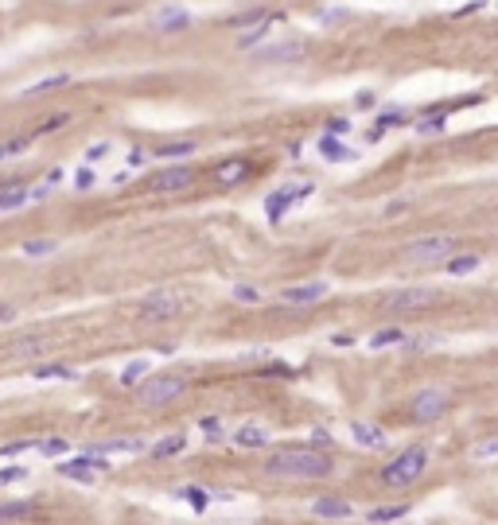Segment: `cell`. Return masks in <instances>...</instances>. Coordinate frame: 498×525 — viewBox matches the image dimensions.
I'll use <instances>...</instances> for the list:
<instances>
[{"label":"cell","instance_id":"obj_1","mask_svg":"<svg viewBox=\"0 0 498 525\" xmlns=\"http://www.w3.org/2000/svg\"><path fill=\"white\" fill-rule=\"evenodd\" d=\"M335 471L327 452L319 447H280L265 460V474L269 479H292V482H312V479H327Z\"/></svg>","mask_w":498,"mask_h":525},{"label":"cell","instance_id":"obj_2","mask_svg":"<svg viewBox=\"0 0 498 525\" xmlns=\"http://www.w3.org/2000/svg\"><path fill=\"white\" fill-rule=\"evenodd\" d=\"M425 471H428V447L413 444L381 467V482H386V487H409V482H417Z\"/></svg>","mask_w":498,"mask_h":525},{"label":"cell","instance_id":"obj_3","mask_svg":"<svg viewBox=\"0 0 498 525\" xmlns=\"http://www.w3.org/2000/svg\"><path fill=\"white\" fill-rule=\"evenodd\" d=\"M187 393V378L179 373H156V378H144V386L137 389V401L144 408H160V405H171Z\"/></svg>","mask_w":498,"mask_h":525},{"label":"cell","instance_id":"obj_4","mask_svg":"<svg viewBox=\"0 0 498 525\" xmlns=\"http://www.w3.org/2000/svg\"><path fill=\"white\" fill-rule=\"evenodd\" d=\"M452 253H455V238H447V233H425V238H413L405 245V261L409 265H433Z\"/></svg>","mask_w":498,"mask_h":525},{"label":"cell","instance_id":"obj_5","mask_svg":"<svg viewBox=\"0 0 498 525\" xmlns=\"http://www.w3.org/2000/svg\"><path fill=\"white\" fill-rule=\"evenodd\" d=\"M447 405H452V393L447 389H420V393H413V401H409V416L413 420H420V424H433L440 420V416L447 413Z\"/></svg>","mask_w":498,"mask_h":525},{"label":"cell","instance_id":"obj_6","mask_svg":"<svg viewBox=\"0 0 498 525\" xmlns=\"http://www.w3.org/2000/svg\"><path fill=\"white\" fill-rule=\"evenodd\" d=\"M187 307V299L179 296V292H156V296H148L144 304H140V319L144 323H168V319H179Z\"/></svg>","mask_w":498,"mask_h":525},{"label":"cell","instance_id":"obj_7","mask_svg":"<svg viewBox=\"0 0 498 525\" xmlns=\"http://www.w3.org/2000/svg\"><path fill=\"white\" fill-rule=\"evenodd\" d=\"M436 299H440L436 288L417 285V288H397V292H389V296H386V307H389V312H420V307L436 304Z\"/></svg>","mask_w":498,"mask_h":525},{"label":"cell","instance_id":"obj_8","mask_svg":"<svg viewBox=\"0 0 498 525\" xmlns=\"http://www.w3.org/2000/svg\"><path fill=\"white\" fill-rule=\"evenodd\" d=\"M191 183H195V168H187V164H176V168L156 171L152 179H148V191H156V195H176V191H187Z\"/></svg>","mask_w":498,"mask_h":525},{"label":"cell","instance_id":"obj_9","mask_svg":"<svg viewBox=\"0 0 498 525\" xmlns=\"http://www.w3.org/2000/svg\"><path fill=\"white\" fill-rule=\"evenodd\" d=\"M55 471L63 474V479H74V482H94V474H102V471H110V463L102 460V455H78V460H63V463H55Z\"/></svg>","mask_w":498,"mask_h":525},{"label":"cell","instance_id":"obj_10","mask_svg":"<svg viewBox=\"0 0 498 525\" xmlns=\"http://www.w3.org/2000/svg\"><path fill=\"white\" fill-rule=\"evenodd\" d=\"M308 195H312V183H300V187H285V191H272V195L265 198V214H269L272 222H280L296 203H304Z\"/></svg>","mask_w":498,"mask_h":525},{"label":"cell","instance_id":"obj_11","mask_svg":"<svg viewBox=\"0 0 498 525\" xmlns=\"http://www.w3.org/2000/svg\"><path fill=\"white\" fill-rule=\"evenodd\" d=\"M308 55V43L304 39H285V43L261 47V63H296V58Z\"/></svg>","mask_w":498,"mask_h":525},{"label":"cell","instance_id":"obj_12","mask_svg":"<svg viewBox=\"0 0 498 525\" xmlns=\"http://www.w3.org/2000/svg\"><path fill=\"white\" fill-rule=\"evenodd\" d=\"M327 296V285L323 280H315V285H292V288H285L280 292V304H315V299H323Z\"/></svg>","mask_w":498,"mask_h":525},{"label":"cell","instance_id":"obj_13","mask_svg":"<svg viewBox=\"0 0 498 525\" xmlns=\"http://www.w3.org/2000/svg\"><path fill=\"white\" fill-rule=\"evenodd\" d=\"M312 514H315V518H327V521H343V518H351V514H354V506L346 502V498H315Z\"/></svg>","mask_w":498,"mask_h":525},{"label":"cell","instance_id":"obj_14","mask_svg":"<svg viewBox=\"0 0 498 525\" xmlns=\"http://www.w3.org/2000/svg\"><path fill=\"white\" fill-rule=\"evenodd\" d=\"M152 23H156L160 31H184L187 23H191V16H187V8H160Z\"/></svg>","mask_w":498,"mask_h":525},{"label":"cell","instance_id":"obj_15","mask_svg":"<svg viewBox=\"0 0 498 525\" xmlns=\"http://www.w3.org/2000/svg\"><path fill=\"white\" fill-rule=\"evenodd\" d=\"M214 175H218L222 187H234V183H242L249 175V160H222L218 168H214Z\"/></svg>","mask_w":498,"mask_h":525},{"label":"cell","instance_id":"obj_16","mask_svg":"<svg viewBox=\"0 0 498 525\" xmlns=\"http://www.w3.org/2000/svg\"><path fill=\"white\" fill-rule=\"evenodd\" d=\"M36 514V502H0V525H16V521H28Z\"/></svg>","mask_w":498,"mask_h":525},{"label":"cell","instance_id":"obj_17","mask_svg":"<svg viewBox=\"0 0 498 525\" xmlns=\"http://www.w3.org/2000/svg\"><path fill=\"white\" fill-rule=\"evenodd\" d=\"M351 432H354V444H362V447H381V444H386V432H381L378 424H362V420H354V424H351Z\"/></svg>","mask_w":498,"mask_h":525},{"label":"cell","instance_id":"obj_18","mask_svg":"<svg viewBox=\"0 0 498 525\" xmlns=\"http://www.w3.org/2000/svg\"><path fill=\"white\" fill-rule=\"evenodd\" d=\"M195 148H198L195 140H171V144H160L152 156H156V160H187Z\"/></svg>","mask_w":498,"mask_h":525},{"label":"cell","instance_id":"obj_19","mask_svg":"<svg viewBox=\"0 0 498 525\" xmlns=\"http://www.w3.org/2000/svg\"><path fill=\"white\" fill-rule=\"evenodd\" d=\"M28 198H31L28 187H20V183H8V187L0 191V214H4V211H16V206H23Z\"/></svg>","mask_w":498,"mask_h":525},{"label":"cell","instance_id":"obj_20","mask_svg":"<svg viewBox=\"0 0 498 525\" xmlns=\"http://www.w3.org/2000/svg\"><path fill=\"white\" fill-rule=\"evenodd\" d=\"M405 514H409V506H378V510H370L366 514V521L370 525H389V521H401L405 518Z\"/></svg>","mask_w":498,"mask_h":525},{"label":"cell","instance_id":"obj_21","mask_svg":"<svg viewBox=\"0 0 498 525\" xmlns=\"http://www.w3.org/2000/svg\"><path fill=\"white\" fill-rule=\"evenodd\" d=\"M319 152H323V160H331V164H339V160H351V148L343 144V140H335V137H323L319 140Z\"/></svg>","mask_w":498,"mask_h":525},{"label":"cell","instance_id":"obj_22","mask_svg":"<svg viewBox=\"0 0 498 525\" xmlns=\"http://www.w3.org/2000/svg\"><path fill=\"white\" fill-rule=\"evenodd\" d=\"M179 452H187V436H184V432H179V436L160 440V444L152 447V455H156V460H171V455H179Z\"/></svg>","mask_w":498,"mask_h":525},{"label":"cell","instance_id":"obj_23","mask_svg":"<svg viewBox=\"0 0 498 525\" xmlns=\"http://www.w3.org/2000/svg\"><path fill=\"white\" fill-rule=\"evenodd\" d=\"M277 20H280V16H272V20L257 23L253 31H242V36H238V47H242V51H249V47H257V43H261L265 36H269V28H272V23H277Z\"/></svg>","mask_w":498,"mask_h":525},{"label":"cell","instance_id":"obj_24","mask_svg":"<svg viewBox=\"0 0 498 525\" xmlns=\"http://www.w3.org/2000/svg\"><path fill=\"white\" fill-rule=\"evenodd\" d=\"M277 12H265V8H249V12H238L234 20H230V28H249V23H265V20H272Z\"/></svg>","mask_w":498,"mask_h":525},{"label":"cell","instance_id":"obj_25","mask_svg":"<svg viewBox=\"0 0 498 525\" xmlns=\"http://www.w3.org/2000/svg\"><path fill=\"white\" fill-rule=\"evenodd\" d=\"M479 269V257L475 253H463V257H447V272L452 277H467V272Z\"/></svg>","mask_w":498,"mask_h":525},{"label":"cell","instance_id":"obj_26","mask_svg":"<svg viewBox=\"0 0 498 525\" xmlns=\"http://www.w3.org/2000/svg\"><path fill=\"white\" fill-rule=\"evenodd\" d=\"M55 249H59V241H55V238H36V241H23V253H28V257H51Z\"/></svg>","mask_w":498,"mask_h":525},{"label":"cell","instance_id":"obj_27","mask_svg":"<svg viewBox=\"0 0 498 525\" xmlns=\"http://www.w3.org/2000/svg\"><path fill=\"white\" fill-rule=\"evenodd\" d=\"M234 444H242V447H261V444H269V432H261V428H245L234 436Z\"/></svg>","mask_w":498,"mask_h":525},{"label":"cell","instance_id":"obj_28","mask_svg":"<svg viewBox=\"0 0 498 525\" xmlns=\"http://www.w3.org/2000/svg\"><path fill=\"white\" fill-rule=\"evenodd\" d=\"M66 124H70V113H51V117H47V121L39 124L36 132H31V137H51V132H59V129H66Z\"/></svg>","mask_w":498,"mask_h":525},{"label":"cell","instance_id":"obj_29","mask_svg":"<svg viewBox=\"0 0 498 525\" xmlns=\"http://www.w3.org/2000/svg\"><path fill=\"white\" fill-rule=\"evenodd\" d=\"M176 498H184V502H191L195 510H206V502H211L203 487H179V490H176Z\"/></svg>","mask_w":498,"mask_h":525},{"label":"cell","instance_id":"obj_30","mask_svg":"<svg viewBox=\"0 0 498 525\" xmlns=\"http://www.w3.org/2000/svg\"><path fill=\"white\" fill-rule=\"evenodd\" d=\"M397 343H405V331H397V327H386V331H378V335L370 339V346H374V350H381V346H397Z\"/></svg>","mask_w":498,"mask_h":525},{"label":"cell","instance_id":"obj_31","mask_svg":"<svg viewBox=\"0 0 498 525\" xmlns=\"http://www.w3.org/2000/svg\"><path fill=\"white\" fill-rule=\"evenodd\" d=\"M444 124H447V117L433 113V117H425V121H417V132L420 137H436V132H444Z\"/></svg>","mask_w":498,"mask_h":525},{"label":"cell","instance_id":"obj_32","mask_svg":"<svg viewBox=\"0 0 498 525\" xmlns=\"http://www.w3.org/2000/svg\"><path fill=\"white\" fill-rule=\"evenodd\" d=\"M28 144H31V137H12V140H0V160H12V156H20Z\"/></svg>","mask_w":498,"mask_h":525},{"label":"cell","instance_id":"obj_33","mask_svg":"<svg viewBox=\"0 0 498 525\" xmlns=\"http://www.w3.org/2000/svg\"><path fill=\"white\" fill-rule=\"evenodd\" d=\"M140 447H144V444H140V440L137 436H124V440H110V444H102V447H97V452H140Z\"/></svg>","mask_w":498,"mask_h":525},{"label":"cell","instance_id":"obj_34","mask_svg":"<svg viewBox=\"0 0 498 525\" xmlns=\"http://www.w3.org/2000/svg\"><path fill=\"white\" fill-rule=\"evenodd\" d=\"M39 452H43V455H55V460H63V455L70 452V444H66L63 436H51V440H39Z\"/></svg>","mask_w":498,"mask_h":525},{"label":"cell","instance_id":"obj_35","mask_svg":"<svg viewBox=\"0 0 498 525\" xmlns=\"http://www.w3.org/2000/svg\"><path fill=\"white\" fill-rule=\"evenodd\" d=\"M144 370H148V362H129L121 370V386H132L137 378H144Z\"/></svg>","mask_w":498,"mask_h":525},{"label":"cell","instance_id":"obj_36","mask_svg":"<svg viewBox=\"0 0 498 525\" xmlns=\"http://www.w3.org/2000/svg\"><path fill=\"white\" fill-rule=\"evenodd\" d=\"M66 74H51V78H43V82H36V86H31V94H47V90H55V86H66Z\"/></svg>","mask_w":498,"mask_h":525},{"label":"cell","instance_id":"obj_37","mask_svg":"<svg viewBox=\"0 0 498 525\" xmlns=\"http://www.w3.org/2000/svg\"><path fill=\"white\" fill-rule=\"evenodd\" d=\"M36 378H66V381H70L74 370H70V366H43V370H36Z\"/></svg>","mask_w":498,"mask_h":525},{"label":"cell","instance_id":"obj_38","mask_svg":"<svg viewBox=\"0 0 498 525\" xmlns=\"http://www.w3.org/2000/svg\"><path fill=\"white\" fill-rule=\"evenodd\" d=\"M378 121H381V124H378V132H381V129H393V124H405L409 117H405L401 110H389V113H381Z\"/></svg>","mask_w":498,"mask_h":525},{"label":"cell","instance_id":"obj_39","mask_svg":"<svg viewBox=\"0 0 498 525\" xmlns=\"http://www.w3.org/2000/svg\"><path fill=\"white\" fill-rule=\"evenodd\" d=\"M20 479H28V467H4V471H0V487H8V482H20Z\"/></svg>","mask_w":498,"mask_h":525},{"label":"cell","instance_id":"obj_40","mask_svg":"<svg viewBox=\"0 0 498 525\" xmlns=\"http://www.w3.org/2000/svg\"><path fill=\"white\" fill-rule=\"evenodd\" d=\"M343 132H351V121H346V117H331V121H327V137H343Z\"/></svg>","mask_w":498,"mask_h":525},{"label":"cell","instance_id":"obj_41","mask_svg":"<svg viewBox=\"0 0 498 525\" xmlns=\"http://www.w3.org/2000/svg\"><path fill=\"white\" fill-rule=\"evenodd\" d=\"M475 460H498V440H487V444L475 447Z\"/></svg>","mask_w":498,"mask_h":525},{"label":"cell","instance_id":"obj_42","mask_svg":"<svg viewBox=\"0 0 498 525\" xmlns=\"http://www.w3.org/2000/svg\"><path fill=\"white\" fill-rule=\"evenodd\" d=\"M90 160H105V156H110V140H97V144H90Z\"/></svg>","mask_w":498,"mask_h":525},{"label":"cell","instance_id":"obj_43","mask_svg":"<svg viewBox=\"0 0 498 525\" xmlns=\"http://www.w3.org/2000/svg\"><path fill=\"white\" fill-rule=\"evenodd\" d=\"M234 299H242V304H253V299H257V288H249V285H238V288H234Z\"/></svg>","mask_w":498,"mask_h":525},{"label":"cell","instance_id":"obj_44","mask_svg":"<svg viewBox=\"0 0 498 525\" xmlns=\"http://www.w3.org/2000/svg\"><path fill=\"white\" fill-rule=\"evenodd\" d=\"M28 447H31V440H16V444L0 447V455H16V452H28Z\"/></svg>","mask_w":498,"mask_h":525},{"label":"cell","instance_id":"obj_45","mask_svg":"<svg viewBox=\"0 0 498 525\" xmlns=\"http://www.w3.org/2000/svg\"><path fill=\"white\" fill-rule=\"evenodd\" d=\"M94 183H97V175L82 168V171H78V183H74V187H78V191H86V187H94Z\"/></svg>","mask_w":498,"mask_h":525},{"label":"cell","instance_id":"obj_46","mask_svg":"<svg viewBox=\"0 0 498 525\" xmlns=\"http://www.w3.org/2000/svg\"><path fill=\"white\" fill-rule=\"evenodd\" d=\"M203 428H206V436H211V440H222V424L218 420H211V416H206Z\"/></svg>","mask_w":498,"mask_h":525},{"label":"cell","instance_id":"obj_47","mask_svg":"<svg viewBox=\"0 0 498 525\" xmlns=\"http://www.w3.org/2000/svg\"><path fill=\"white\" fill-rule=\"evenodd\" d=\"M433 346V339H413V343H405V350H428Z\"/></svg>","mask_w":498,"mask_h":525}]
</instances>
